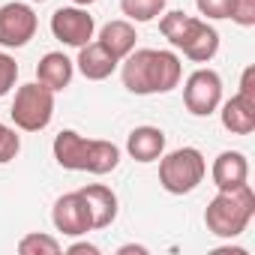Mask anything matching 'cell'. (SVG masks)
I'll list each match as a JSON object with an SVG mask.
<instances>
[{
  "mask_svg": "<svg viewBox=\"0 0 255 255\" xmlns=\"http://www.w3.org/2000/svg\"><path fill=\"white\" fill-rule=\"evenodd\" d=\"M72 72H75V66H72V60H69L63 51H48V54L39 60V66H36L39 84H45V87L54 90V93L63 90V87H69Z\"/></svg>",
  "mask_w": 255,
  "mask_h": 255,
  "instance_id": "cell-15",
  "label": "cell"
},
{
  "mask_svg": "<svg viewBox=\"0 0 255 255\" xmlns=\"http://www.w3.org/2000/svg\"><path fill=\"white\" fill-rule=\"evenodd\" d=\"M135 27L129 24V21H123V18H117V21H108L105 27H102V33H99V45L111 54V57H117V60H123L126 54H129L132 48H135Z\"/></svg>",
  "mask_w": 255,
  "mask_h": 255,
  "instance_id": "cell-16",
  "label": "cell"
},
{
  "mask_svg": "<svg viewBox=\"0 0 255 255\" xmlns=\"http://www.w3.org/2000/svg\"><path fill=\"white\" fill-rule=\"evenodd\" d=\"M90 207V219H93V228H108L114 219H117V195L111 186L105 183H87L78 189Z\"/></svg>",
  "mask_w": 255,
  "mask_h": 255,
  "instance_id": "cell-13",
  "label": "cell"
},
{
  "mask_svg": "<svg viewBox=\"0 0 255 255\" xmlns=\"http://www.w3.org/2000/svg\"><path fill=\"white\" fill-rule=\"evenodd\" d=\"M237 96H243L246 102H252V105H255V66H246V69H243Z\"/></svg>",
  "mask_w": 255,
  "mask_h": 255,
  "instance_id": "cell-24",
  "label": "cell"
},
{
  "mask_svg": "<svg viewBox=\"0 0 255 255\" xmlns=\"http://www.w3.org/2000/svg\"><path fill=\"white\" fill-rule=\"evenodd\" d=\"M120 78L123 87L135 96H153V93H171L183 78V63L174 51L162 48H132L120 60Z\"/></svg>",
  "mask_w": 255,
  "mask_h": 255,
  "instance_id": "cell-1",
  "label": "cell"
},
{
  "mask_svg": "<svg viewBox=\"0 0 255 255\" xmlns=\"http://www.w3.org/2000/svg\"><path fill=\"white\" fill-rule=\"evenodd\" d=\"M51 222L60 234L66 237H81L87 231H93V219H90V207L84 201V195L75 189V192H66L54 201V210H51Z\"/></svg>",
  "mask_w": 255,
  "mask_h": 255,
  "instance_id": "cell-9",
  "label": "cell"
},
{
  "mask_svg": "<svg viewBox=\"0 0 255 255\" xmlns=\"http://www.w3.org/2000/svg\"><path fill=\"white\" fill-rule=\"evenodd\" d=\"M21 150V138L15 135V129H9L6 123H0V165H6L18 156Z\"/></svg>",
  "mask_w": 255,
  "mask_h": 255,
  "instance_id": "cell-20",
  "label": "cell"
},
{
  "mask_svg": "<svg viewBox=\"0 0 255 255\" xmlns=\"http://www.w3.org/2000/svg\"><path fill=\"white\" fill-rule=\"evenodd\" d=\"M75 6H90V3H96V0H72Z\"/></svg>",
  "mask_w": 255,
  "mask_h": 255,
  "instance_id": "cell-27",
  "label": "cell"
},
{
  "mask_svg": "<svg viewBox=\"0 0 255 255\" xmlns=\"http://www.w3.org/2000/svg\"><path fill=\"white\" fill-rule=\"evenodd\" d=\"M252 216H255V192L249 183H243L237 189H219L213 195V201L204 210V225L210 234L231 240L246 231Z\"/></svg>",
  "mask_w": 255,
  "mask_h": 255,
  "instance_id": "cell-4",
  "label": "cell"
},
{
  "mask_svg": "<svg viewBox=\"0 0 255 255\" xmlns=\"http://www.w3.org/2000/svg\"><path fill=\"white\" fill-rule=\"evenodd\" d=\"M12 123L24 132H42L54 117V90H48L39 81L21 84L12 99Z\"/></svg>",
  "mask_w": 255,
  "mask_h": 255,
  "instance_id": "cell-6",
  "label": "cell"
},
{
  "mask_svg": "<svg viewBox=\"0 0 255 255\" xmlns=\"http://www.w3.org/2000/svg\"><path fill=\"white\" fill-rule=\"evenodd\" d=\"M54 159L66 171H87V174H108L120 165V147L105 138H84L72 129H63L54 144Z\"/></svg>",
  "mask_w": 255,
  "mask_h": 255,
  "instance_id": "cell-2",
  "label": "cell"
},
{
  "mask_svg": "<svg viewBox=\"0 0 255 255\" xmlns=\"http://www.w3.org/2000/svg\"><path fill=\"white\" fill-rule=\"evenodd\" d=\"M93 30H96L93 15H87V9H81V6H60L51 15V33L63 45L81 48L93 39Z\"/></svg>",
  "mask_w": 255,
  "mask_h": 255,
  "instance_id": "cell-10",
  "label": "cell"
},
{
  "mask_svg": "<svg viewBox=\"0 0 255 255\" xmlns=\"http://www.w3.org/2000/svg\"><path fill=\"white\" fill-rule=\"evenodd\" d=\"M228 18L240 27H252L255 24V0H231Z\"/></svg>",
  "mask_w": 255,
  "mask_h": 255,
  "instance_id": "cell-22",
  "label": "cell"
},
{
  "mask_svg": "<svg viewBox=\"0 0 255 255\" xmlns=\"http://www.w3.org/2000/svg\"><path fill=\"white\" fill-rule=\"evenodd\" d=\"M207 174V162L198 147H180L168 156H159V183L171 195H186L198 189V183Z\"/></svg>",
  "mask_w": 255,
  "mask_h": 255,
  "instance_id": "cell-5",
  "label": "cell"
},
{
  "mask_svg": "<svg viewBox=\"0 0 255 255\" xmlns=\"http://www.w3.org/2000/svg\"><path fill=\"white\" fill-rule=\"evenodd\" d=\"M126 150L135 162H156L165 153V132L159 126H135L126 138Z\"/></svg>",
  "mask_w": 255,
  "mask_h": 255,
  "instance_id": "cell-12",
  "label": "cell"
},
{
  "mask_svg": "<svg viewBox=\"0 0 255 255\" xmlns=\"http://www.w3.org/2000/svg\"><path fill=\"white\" fill-rule=\"evenodd\" d=\"M159 30L162 36L183 51V57H189L192 63H207L216 57L219 51V33L201 21V18H192L186 12H165L159 18Z\"/></svg>",
  "mask_w": 255,
  "mask_h": 255,
  "instance_id": "cell-3",
  "label": "cell"
},
{
  "mask_svg": "<svg viewBox=\"0 0 255 255\" xmlns=\"http://www.w3.org/2000/svg\"><path fill=\"white\" fill-rule=\"evenodd\" d=\"M15 78H18V63H15V57H9L6 51H0V96H6V93L15 87Z\"/></svg>",
  "mask_w": 255,
  "mask_h": 255,
  "instance_id": "cell-21",
  "label": "cell"
},
{
  "mask_svg": "<svg viewBox=\"0 0 255 255\" xmlns=\"http://www.w3.org/2000/svg\"><path fill=\"white\" fill-rule=\"evenodd\" d=\"M210 177H213L216 189H237V186H243L249 180V162H246V156L240 150H222L213 159Z\"/></svg>",
  "mask_w": 255,
  "mask_h": 255,
  "instance_id": "cell-11",
  "label": "cell"
},
{
  "mask_svg": "<svg viewBox=\"0 0 255 255\" xmlns=\"http://www.w3.org/2000/svg\"><path fill=\"white\" fill-rule=\"evenodd\" d=\"M195 6L207 18H228L231 12V0H195Z\"/></svg>",
  "mask_w": 255,
  "mask_h": 255,
  "instance_id": "cell-23",
  "label": "cell"
},
{
  "mask_svg": "<svg viewBox=\"0 0 255 255\" xmlns=\"http://www.w3.org/2000/svg\"><path fill=\"white\" fill-rule=\"evenodd\" d=\"M18 252L21 255H60V243L51 237V234H24L18 240Z\"/></svg>",
  "mask_w": 255,
  "mask_h": 255,
  "instance_id": "cell-19",
  "label": "cell"
},
{
  "mask_svg": "<svg viewBox=\"0 0 255 255\" xmlns=\"http://www.w3.org/2000/svg\"><path fill=\"white\" fill-rule=\"evenodd\" d=\"M222 126L234 135H249L255 129V105L243 96H231L222 105Z\"/></svg>",
  "mask_w": 255,
  "mask_h": 255,
  "instance_id": "cell-17",
  "label": "cell"
},
{
  "mask_svg": "<svg viewBox=\"0 0 255 255\" xmlns=\"http://www.w3.org/2000/svg\"><path fill=\"white\" fill-rule=\"evenodd\" d=\"M78 72L87 78V81H105L114 69H117V57H111L99 42H87L78 48Z\"/></svg>",
  "mask_w": 255,
  "mask_h": 255,
  "instance_id": "cell-14",
  "label": "cell"
},
{
  "mask_svg": "<svg viewBox=\"0 0 255 255\" xmlns=\"http://www.w3.org/2000/svg\"><path fill=\"white\" fill-rule=\"evenodd\" d=\"M66 252L69 255H99V246H93V243H72Z\"/></svg>",
  "mask_w": 255,
  "mask_h": 255,
  "instance_id": "cell-25",
  "label": "cell"
},
{
  "mask_svg": "<svg viewBox=\"0 0 255 255\" xmlns=\"http://www.w3.org/2000/svg\"><path fill=\"white\" fill-rule=\"evenodd\" d=\"M183 102L195 117L213 114L222 102V78L213 69H195L183 84Z\"/></svg>",
  "mask_w": 255,
  "mask_h": 255,
  "instance_id": "cell-7",
  "label": "cell"
},
{
  "mask_svg": "<svg viewBox=\"0 0 255 255\" xmlns=\"http://www.w3.org/2000/svg\"><path fill=\"white\" fill-rule=\"evenodd\" d=\"M117 252H120V255H129V252H138V255H144L147 249H144V246H135V243H129V246H120Z\"/></svg>",
  "mask_w": 255,
  "mask_h": 255,
  "instance_id": "cell-26",
  "label": "cell"
},
{
  "mask_svg": "<svg viewBox=\"0 0 255 255\" xmlns=\"http://www.w3.org/2000/svg\"><path fill=\"white\" fill-rule=\"evenodd\" d=\"M39 18L27 3H6L0 6V45L3 48H24L36 36Z\"/></svg>",
  "mask_w": 255,
  "mask_h": 255,
  "instance_id": "cell-8",
  "label": "cell"
},
{
  "mask_svg": "<svg viewBox=\"0 0 255 255\" xmlns=\"http://www.w3.org/2000/svg\"><path fill=\"white\" fill-rule=\"evenodd\" d=\"M120 12L129 21H153L165 12V0H120Z\"/></svg>",
  "mask_w": 255,
  "mask_h": 255,
  "instance_id": "cell-18",
  "label": "cell"
},
{
  "mask_svg": "<svg viewBox=\"0 0 255 255\" xmlns=\"http://www.w3.org/2000/svg\"><path fill=\"white\" fill-rule=\"evenodd\" d=\"M33 3H45V0H33Z\"/></svg>",
  "mask_w": 255,
  "mask_h": 255,
  "instance_id": "cell-28",
  "label": "cell"
}]
</instances>
